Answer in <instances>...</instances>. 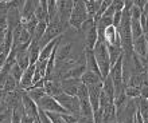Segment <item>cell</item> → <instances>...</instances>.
Here are the masks:
<instances>
[{"instance_id":"9a60e30c","label":"cell","mask_w":148,"mask_h":123,"mask_svg":"<svg viewBox=\"0 0 148 123\" xmlns=\"http://www.w3.org/2000/svg\"><path fill=\"white\" fill-rule=\"evenodd\" d=\"M85 66H86V71H90V72L94 74H100V70H98L97 62H96V58H94V54L92 50H86L85 48ZM101 75V74H100Z\"/></svg>"},{"instance_id":"9c48e42d","label":"cell","mask_w":148,"mask_h":123,"mask_svg":"<svg viewBox=\"0 0 148 123\" xmlns=\"http://www.w3.org/2000/svg\"><path fill=\"white\" fill-rule=\"evenodd\" d=\"M38 5V1H32V0H28V1H24L23 8L20 9V23L24 24L26 22L31 20L34 16V12H35V8Z\"/></svg>"},{"instance_id":"f6af8a7d","label":"cell","mask_w":148,"mask_h":123,"mask_svg":"<svg viewBox=\"0 0 148 123\" xmlns=\"http://www.w3.org/2000/svg\"><path fill=\"white\" fill-rule=\"evenodd\" d=\"M147 100H148V99H147Z\"/></svg>"},{"instance_id":"f35d334b","label":"cell","mask_w":148,"mask_h":123,"mask_svg":"<svg viewBox=\"0 0 148 123\" xmlns=\"http://www.w3.org/2000/svg\"><path fill=\"white\" fill-rule=\"evenodd\" d=\"M34 120H35L34 118L23 114V115H22V119H20V123H34Z\"/></svg>"},{"instance_id":"4dcf8cb0","label":"cell","mask_w":148,"mask_h":123,"mask_svg":"<svg viewBox=\"0 0 148 123\" xmlns=\"http://www.w3.org/2000/svg\"><path fill=\"white\" fill-rule=\"evenodd\" d=\"M96 24H94V20L90 19V18H88V20L86 22H84V24L81 26V28H79V31H82V32H88V31L90 30V28H93Z\"/></svg>"},{"instance_id":"836d02e7","label":"cell","mask_w":148,"mask_h":123,"mask_svg":"<svg viewBox=\"0 0 148 123\" xmlns=\"http://www.w3.org/2000/svg\"><path fill=\"white\" fill-rule=\"evenodd\" d=\"M120 23H121V12H114V15H113L112 26L114 28H119V27H120Z\"/></svg>"},{"instance_id":"7bdbcfd3","label":"cell","mask_w":148,"mask_h":123,"mask_svg":"<svg viewBox=\"0 0 148 123\" xmlns=\"http://www.w3.org/2000/svg\"><path fill=\"white\" fill-rule=\"evenodd\" d=\"M113 123H117V122H113Z\"/></svg>"},{"instance_id":"d4e9b609","label":"cell","mask_w":148,"mask_h":123,"mask_svg":"<svg viewBox=\"0 0 148 123\" xmlns=\"http://www.w3.org/2000/svg\"><path fill=\"white\" fill-rule=\"evenodd\" d=\"M16 87H18V83H16L15 79L10 75V76L5 79V82L3 83V86L0 87V91L4 92V94H8V92H11V91H15Z\"/></svg>"},{"instance_id":"52a82bcc","label":"cell","mask_w":148,"mask_h":123,"mask_svg":"<svg viewBox=\"0 0 148 123\" xmlns=\"http://www.w3.org/2000/svg\"><path fill=\"white\" fill-rule=\"evenodd\" d=\"M133 54H136L141 59H148V46L145 40V35H141L140 38L133 39L132 43Z\"/></svg>"},{"instance_id":"f1b7e54d","label":"cell","mask_w":148,"mask_h":123,"mask_svg":"<svg viewBox=\"0 0 148 123\" xmlns=\"http://www.w3.org/2000/svg\"><path fill=\"white\" fill-rule=\"evenodd\" d=\"M78 98V100H82V99H89V90H88V87H86L85 84H79V87H78L77 90V95H75Z\"/></svg>"},{"instance_id":"60d3db41","label":"cell","mask_w":148,"mask_h":123,"mask_svg":"<svg viewBox=\"0 0 148 123\" xmlns=\"http://www.w3.org/2000/svg\"><path fill=\"white\" fill-rule=\"evenodd\" d=\"M141 119H143V123H148V110L144 112V114H140Z\"/></svg>"},{"instance_id":"44dd1931","label":"cell","mask_w":148,"mask_h":123,"mask_svg":"<svg viewBox=\"0 0 148 123\" xmlns=\"http://www.w3.org/2000/svg\"><path fill=\"white\" fill-rule=\"evenodd\" d=\"M47 22H38V24H36V28L35 31H34V35H32V40L31 42H35L39 44V42H40V39L43 38V35H45V31H46L47 28Z\"/></svg>"},{"instance_id":"ee69618b","label":"cell","mask_w":148,"mask_h":123,"mask_svg":"<svg viewBox=\"0 0 148 123\" xmlns=\"http://www.w3.org/2000/svg\"><path fill=\"white\" fill-rule=\"evenodd\" d=\"M147 74H148V71H147Z\"/></svg>"},{"instance_id":"d590c367","label":"cell","mask_w":148,"mask_h":123,"mask_svg":"<svg viewBox=\"0 0 148 123\" xmlns=\"http://www.w3.org/2000/svg\"><path fill=\"white\" fill-rule=\"evenodd\" d=\"M61 116L65 120V123H77V119H78V118H75L71 114H61Z\"/></svg>"},{"instance_id":"d6986e66","label":"cell","mask_w":148,"mask_h":123,"mask_svg":"<svg viewBox=\"0 0 148 123\" xmlns=\"http://www.w3.org/2000/svg\"><path fill=\"white\" fill-rule=\"evenodd\" d=\"M100 4H101V1H97V0H88V1H85V8H86V12H88V18L94 19V16L97 15V12H98Z\"/></svg>"},{"instance_id":"3957f363","label":"cell","mask_w":148,"mask_h":123,"mask_svg":"<svg viewBox=\"0 0 148 123\" xmlns=\"http://www.w3.org/2000/svg\"><path fill=\"white\" fill-rule=\"evenodd\" d=\"M86 20H88V12L85 8V1H81V0L74 1L70 18H69V26L74 27L75 30H79Z\"/></svg>"},{"instance_id":"ac0fdd59","label":"cell","mask_w":148,"mask_h":123,"mask_svg":"<svg viewBox=\"0 0 148 123\" xmlns=\"http://www.w3.org/2000/svg\"><path fill=\"white\" fill-rule=\"evenodd\" d=\"M98 40V34H97V28L94 26L93 28H90L88 32H86V38H85V48L86 50H92L93 51L94 46Z\"/></svg>"},{"instance_id":"7402d4cb","label":"cell","mask_w":148,"mask_h":123,"mask_svg":"<svg viewBox=\"0 0 148 123\" xmlns=\"http://www.w3.org/2000/svg\"><path fill=\"white\" fill-rule=\"evenodd\" d=\"M26 95L30 98V99H32L34 102H38V100H40L43 98V96H46V94H45V90L43 89H36V87H30V89L26 90Z\"/></svg>"},{"instance_id":"7a4b0ae2","label":"cell","mask_w":148,"mask_h":123,"mask_svg":"<svg viewBox=\"0 0 148 123\" xmlns=\"http://www.w3.org/2000/svg\"><path fill=\"white\" fill-rule=\"evenodd\" d=\"M66 27L67 26L61 23L58 18L54 20H51V22H49L47 28H46V31H45V35H43V38L40 39V42H39L40 50H42L45 46H47L51 40H54V39L62 36V34L65 32V30H66Z\"/></svg>"},{"instance_id":"cb8c5ba5","label":"cell","mask_w":148,"mask_h":123,"mask_svg":"<svg viewBox=\"0 0 148 123\" xmlns=\"http://www.w3.org/2000/svg\"><path fill=\"white\" fill-rule=\"evenodd\" d=\"M79 112H81V116L93 118V110H92V106L89 103V99L79 100Z\"/></svg>"},{"instance_id":"d6a6232c","label":"cell","mask_w":148,"mask_h":123,"mask_svg":"<svg viewBox=\"0 0 148 123\" xmlns=\"http://www.w3.org/2000/svg\"><path fill=\"white\" fill-rule=\"evenodd\" d=\"M124 4H125V1H123V0L112 1V5H113V8H114V12H123V9H124Z\"/></svg>"},{"instance_id":"4fadbf2b","label":"cell","mask_w":148,"mask_h":123,"mask_svg":"<svg viewBox=\"0 0 148 123\" xmlns=\"http://www.w3.org/2000/svg\"><path fill=\"white\" fill-rule=\"evenodd\" d=\"M70 51H71V43H67L66 44V43L61 42V44L57 48V52H55V64L67 60L69 55H70Z\"/></svg>"},{"instance_id":"277c9868","label":"cell","mask_w":148,"mask_h":123,"mask_svg":"<svg viewBox=\"0 0 148 123\" xmlns=\"http://www.w3.org/2000/svg\"><path fill=\"white\" fill-rule=\"evenodd\" d=\"M55 100L61 104V107L67 112V114H71L75 118H79L81 116V112H79V100H78L77 96H70L66 95V94H61L55 98Z\"/></svg>"},{"instance_id":"74e56055","label":"cell","mask_w":148,"mask_h":123,"mask_svg":"<svg viewBox=\"0 0 148 123\" xmlns=\"http://www.w3.org/2000/svg\"><path fill=\"white\" fill-rule=\"evenodd\" d=\"M77 123H94L93 118H88V116H79L77 119Z\"/></svg>"},{"instance_id":"603a6c76","label":"cell","mask_w":148,"mask_h":123,"mask_svg":"<svg viewBox=\"0 0 148 123\" xmlns=\"http://www.w3.org/2000/svg\"><path fill=\"white\" fill-rule=\"evenodd\" d=\"M131 34H132V39H137L140 38L141 35H144L140 24V19H132L131 18Z\"/></svg>"},{"instance_id":"b9f144b4","label":"cell","mask_w":148,"mask_h":123,"mask_svg":"<svg viewBox=\"0 0 148 123\" xmlns=\"http://www.w3.org/2000/svg\"><path fill=\"white\" fill-rule=\"evenodd\" d=\"M34 123H40V120H39V118H36V119L34 120Z\"/></svg>"},{"instance_id":"30bf717a","label":"cell","mask_w":148,"mask_h":123,"mask_svg":"<svg viewBox=\"0 0 148 123\" xmlns=\"http://www.w3.org/2000/svg\"><path fill=\"white\" fill-rule=\"evenodd\" d=\"M34 72H35V64H30L27 68L23 71L22 79H20L19 84H18V87H19L20 90L26 91V90L30 89V87L32 86V78H34Z\"/></svg>"},{"instance_id":"8d00e7d4","label":"cell","mask_w":148,"mask_h":123,"mask_svg":"<svg viewBox=\"0 0 148 123\" xmlns=\"http://www.w3.org/2000/svg\"><path fill=\"white\" fill-rule=\"evenodd\" d=\"M38 118L40 120V123H51V120L49 119V116L46 115V112L39 110V108H38Z\"/></svg>"},{"instance_id":"2e32d148","label":"cell","mask_w":148,"mask_h":123,"mask_svg":"<svg viewBox=\"0 0 148 123\" xmlns=\"http://www.w3.org/2000/svg\"><path fill=\"white\" fill-rule=\"evenodd\" d=\"M34 16L38 22H47L49 23V15H47V1L45 0H40L38 1V5L35 8V12H34Z\"/></svg>"},{"instance_id":"8fae6325","label":"cell","mask_w":148,"mask_h":123,"mask_svg":"<svg viewBox=\"0 0 148 123\" xmlns=\"http://www.w3.org/2000/svg\"><path fill=\"white\" fill-rule=\"evenodd\" d=\"M22 106H23V110L26 115L31 116L34 119L38 118V106H36V103L34 100L30 99L26 95V92H23V95H22Z\"/></svg>"},{"instance_id":"e0dca14e","label":"cell","mask_w":148,"mask_h":123,"mask_svg":"<svg viewBox=\"0 0 148 123\" xmlns=\"http://www.w3.org/2000/svg\"><path fill=\"white\" fill-rule=\"evenodd\" d=\"M106 48H108V55H109V64L112 68L116 64V62L123 56V48L117 46H110V44H106Z\"/></svg>"},{"instance_id":"5b68a950","label":"cell","mask_w":148,"mask_h":123,"mask_svg":"<svg viewBox=\"0 0 148 123\" xmlns=\"http://www.w3.org/2000/svg\"><path fill=\"white\" fill-rule=\"evenodd\" d=\"M36 106H38L39 110H42L45 112H57V114H67L61 104L55 100V98H51V96H43L40 100L36 102Z\"/></svg>"},{"instance_id":"484cf974","label":"cell","mask_w":148,"mask_h":123,"mask_svg":"<svg viewBox=\"0 0 148 123\" xmlns=\"http://www.w3.org/2000/svg\"><path fill=\"white\" fill-rule=\"evenodd\" d=\"M47 15H49V22L58 18V11H57V1L55 0H49L47 1Z\"/></svg>"},{"instance_id":"7c38bea8","label":"cell","mask_w":148,"mask_h":123,"mask_svg":"<svg viewBox=\"0 0 148 123\" xmlns=\"http://www.w3.org/2000/svg\"><path fill=\"white\" fill-rule=\"evenodd\" d=\"M43 90H45V94L47 96H51V98H57L58 95L62 94V87H61V82L59 80H45V84H43Z\"/></svg>"},{"instance_id":"ab89813d","label":"cell","mask_w":148,"mask_h":123,"mask_svg":"<svg viewBox=\"0 0 148 123\" xmlns=\"http://www.w3.org/2000/svg\"><path fill=\"white\" fill-rule=\"evenodd\" d=\"M140 98H143V99H148V87H143V89H140Z\"/></svg>"},{"instance_id":"1f68e13d","label":"cell","mask_w":148,"mask_h":123,"mask_svg":"<svg viewBox=\"0 0 148 123\" xmlns=\"http://www.w3.org/2000/svg\"><path fill=\"white\" fill-rule=\"evenodd\" d=\"M11 118H12V111L7 110L3 114H0V123H11Z\"/></svg>"},{"instance_id":"ba28073f","label":"cell","mask_w":148,"mask_h":123,"mask_svg":"<svg viewBox=\"0 0 148 123\" xmlns=\"http://www.w3.org/2000/svg\"><path fill=\"white\" fill-rule=\"evenodd\" d=\"M81 84V79H74V78H67V79H62L61 80V87H62V92L66 95L75 96L77 95V90Z\"/></svg>"},{"instance_id":"e575fe53","label":"cell","mask_w":148,"mask_h":123,"mask_svg":"<svg viewBox=\"0 0 148 123\" xmlns=\"http://www.w3.org/2000/svg\"><path fill=\"white\" fill-rule=\"evenodd\" d=\"M4 92L0 91V114H3L4 111H7L8 107H7V104H5V99H4Z\"/></svg>"},{"instance_id":"4316f807","label":"cell","mask_w":148,"mask_h":123,"mask_svg":"<svg viewBox=\"0 0 148 123\" xmlns=\"http://www.w3.org/2000/svg\"><path fill=\"white\" fill-rule=\"evenodd\" d=\"M124 94L128 99H137V98H140V90L135 89V87H131V86L125 87Z\"/></svg>"},{"instance_id":"6da1fadb","label":"cell","mask_w":148,"mask_h":123,"mask_svg":"<svg viewBox=\"0 0 148 123\" xmlns=\"http://www.w3.org/2000/svg\"><path fill=\"white\" fill-rule=\"evenodd\" d=\"M93 54H94V58H96V62H97L98 70H100V74H101L102 79H105L109 75L110 64H109L108 48H106V44L104 42V38L98 36V40L93 48Z\"/></svg>"},{"instance_id":"8992f818","label":"cell","mask_w":148,"mask_h":123,"mask_svg":"<svg viewBox=\"0 0 148 123\" xmlns=\"http://www.w3.org/2000/svg\"><path fill=\"white\" fill-rule=\"evenodd\" d=\"M73 4L74 1H70V0H58L57 1L58 19L65 26H69V18H70L71 9H73Z\"/></svg>"},{"instance_id":"ffe728a7","label":"cell","mask_w":148,"mask_h":123,"mask_svg":"<svg viewBox=\"0 0 148 123\" xmlns=\"http://www.w3.org/2000/svg\"><path fill=\"white\" fill-rule=\"evenodd\" d=\"M39 54H40V47L38 43L31 42L30 47H28V58H30V64H35L38 62Z\"/></svg>"},{"instance_id":"f546056e","label":"cell","mask_w":148,"mask_h":123,"mask_svg":"<svg viewBox=\"0 0 148 123\" xmlns=\"http://www.w3.org/2000/svg\"><path fill=\"white\" fill-rule=\"evenodd\" d=\"M46 115L49 116V119L51 120V123H65V120L62 119L61 114H57V112H46Z\"/></svg>"},{"instance_id":"5bb4252c","label":"cell","mask_w":148,"mask_h":123,"mask_svg":"<svg viewBox=\"0 0 148 123\" xmlns=\"http://www.w3.org/2000/svg\"><path fill=\"white\" fill-rule=\"evenodd\" d=\"M102 76L100 74H94L90 72V71H85V74L81 76V83L85 84L86 87H92V86H96L98 83H102Z\"/></svg>"},{"instance_id":"83f0119b","label":"cell","mask_w":148,"mask_h":123,"mask_svg":"<svg viewBox=\"0 0 148 123\" xmlns=\"http://www.w3.org/2000/svg\"><path fill=\"white\" fill-rule=\"evenodd\" d=\"M14 79H15V82L19 84V82L20 79H22V75H23V70L20 68L19 66L16 64V62H15V64L12 66V68H11V74H10Z\"/></svg>"}]
</instances>
